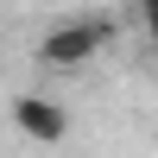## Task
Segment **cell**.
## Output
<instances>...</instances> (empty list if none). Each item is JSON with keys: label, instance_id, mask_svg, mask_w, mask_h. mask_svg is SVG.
Here are the masks:
<instances>
[{"label": "cell", "instance_id": "1", "mask_svg": "<svg viewBox=\"0 0 158 158\" xmlns=\"http://www.w3.org/2000/svg\"><path fill=\"white\" fill-rule=\"evenodd\" d=\"M114 32H120V25H114L108 13H76V19H57L44 38H38V63H51V70H82V63H95L101 51L114 44Z\"/></svg>", "mask_w": 158, "mask_h": 158}, {"label": "cell", "instance_id": "2", "mask_svg": "<svg viewBox=\"0 0 158 158\" xmlns=\"http://www.w3.org/2000/svg\"><path fill=\"white\" fill-rule=\"evenodd\" d=\"M13 120H19V133L38 139V146H57V139L70 133V114H63L57 101H44V95H19L13 101Z\"/></svg>", "mask_w": 158, "mask_h": 158}, {"label": "cell", "instance_id": "3", "mask_svg": "<svg viewBox=\"0 0 158 158\" xmlns=\"http://www.w3.org/2000/svg\"><path fill=\"white\" fill-rule=\"evenodd\" d=\"M139 19H146V32H152V44H158V0H139Z\"/></svg>", "mask_w": 158, "mask_h": 158}]
</instances>
